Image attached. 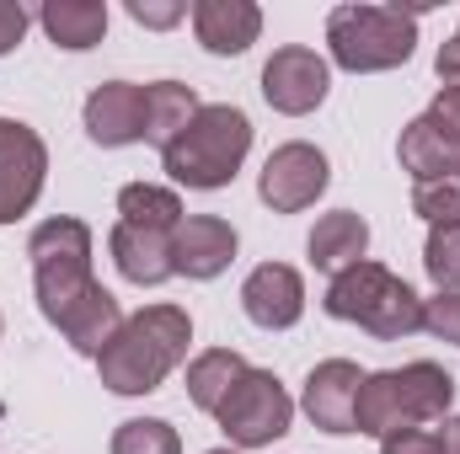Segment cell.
<instances>
[{
	"label": "cell",
	"instance_id": "obj_1",
	"mask_svg": "<svg viewBox=\"0 0 460 454\" xmlns=\"http://www.w3.org/2000/svg\"><path fill=\"white\" fill-rule=\"evenodd\" d=\"M188 342H193V316L182 305H145L123 316L118 337L97 358V374L113 396H150L188 358Z\"/></svg>",
	"mask_w": 460,
	"mask_h": 454
},
{
	"label": "cell",
	"instance_id": "obj_2",
	"mask_svg": "<svg viewBox=\"0 0 460 454\" xmlns=\"http://www.w3.org/2000/svg\"><path fill=\"white\" fill-rule=\"evenodd\" d=\"M450 406H456V374L445 363L418 358V363H402V369L364 374L358 401H353V433L391 439L402 428L439 423Z\"/></svg>",
	"mask_w": 460,
	"mask_h": 454
},
{
	"label": "cell",
	"instance_id": "obj_3",
	"mask_svg": "<svg viewBox=\"0 0 460 454\" xmlns=\"http://www.w3.org/2000/svg\"><path fill=\"white\" fill-rule=\"evenodd\" d=\"M246 150H252V118L241 113V108H230V102H209L161 150V166H166V177L177 188L220 193V188L235 182Z\"/></svg>",
	"mask_w": 460,
	"mask_h": 454
},
{
	"label": "cell",
	"instance_id": "obj_4",
	"mask_svg": "<svg viewBox=\"0 0 460 454\" xmlns=\"http://www.w3.org/2000/svg\"><path fill=\"white\" fill-rule=\"evenodd\" d=\"M322 305H327L332 321H353V327H364L369 337H380V342H402L412 332H423V300L407 289V278H396L391 267H380L369 257L343 267L327 284Z\"/></svg>",
	"mask_w": 460,
	"mask_h": 454
},
{
	"label": "cell",
	"instance_id": "obj_5",
	"mask_svg": "<svg viewBox=\"0 0 460 454\" xmlns=\"http://www.w3.org/2000/svg\"><path fill=\"white\" fill-rule=\"evenodd\" d=\"M327 48H332V65H343L348 75L396 70L418 48V11H402V5H338L327 16Z\"/></svg>",
	"mask_w": 460,
	"mask_h": 454
},
{
	"label": "cell",
	"instance_id": "obj_6",
	"mask_svg": "<svg viewBox=\"0 0 460 454\" xmlns=\"http://www.w3.org/2000/svg\"><path fill=\"white\" fill-rule=\"evenodd\" d=\"M27 257H32L38 310H43L49 327H59L65 310L97 289V278H92V230L81 225V220H70V214L43 220L27 235Z\"/></svg>",
	"mask_w": 460,
	"mask_h": 454
},
{
	"label": "cell",
	"instance_id": "obj_7",
	"mask_svg": "<svg viewBox=\"0 0 460 454\" xmlns=\"http://www.w3.org/2000/svg\"><path fill=\"white\" fill-rule=\"evenodd\" d=\"M215 423L226 428L230 444H241V450H268L273 439L289 433L295 401H289V390L279 385L273 369H246V374L230 385V396L220 401Z\"/></svg>",
	"mask_w": 460,
	"mask_h": 454
},
{
	"label": "cell",
	"instance_id": "obj_8",
	"mask_svg": "<svg viewBox=\"0 0 460 454\" xmlns=\"http://www.w3.org/2000/svg\"><path fill=\"white\" fill-rule=\"evenodd\" d=\"M327 182H332L327 155H322L316 144H305V139H289V144H279V150L262 161L257 198H262L273 214H300V209H311V204L327 193Z\"/></svg>",
	"mask_w": 460,
	"mask_h": 454
},
{
	"label": "cell",
	"instance_id": "obj_9",
	"mask_svg": "<svg viewBox=\"0 0 460 454\" xmlns=\"http://www.w3.org/2000/svg\"><path fill=\"white\" fill-rule=\"evenodd\" d=\"M49 182V144L32 123L0 118V225L22 220Z\"/></svg>",
	"mask_w": 460,
	"mask_h": 454
},
{
	"label": "cell",
	"instance_id": "obj_10",
	"mask_svg": "<svg viewBox=\"0 0 460 454\" xmlns=\"http://www.w3.org/2000/svg\"><path fill=\"white\" fill-rule=\"evenodd\" d=\"M327 92H332V70H327V59H322L316 48H305V43H289V48H279V54L262 65V97H268L273 113L305 118L327 102Z\"/></svg>",
	"mask_w": 460,
	"mask_h": 454
},
{
	"label": "cell",
	"instance_id": "obj_11",
	"mask_svg": "<svg viewBox=\"0 0 460 454\" xmlns=\"http://www.w3.org/2000/svg\"><path fill=\"white\" fill-rule=\"evenodd\" d=\"M241 310L262 332H289L305 316V278L289 262H262L241 284Z\"/></svg>",
	"mask_w": 460,
	"mask_h": 454
},
{
	"label": "cell",
	"instance_id": "obj_12",
	"mask_svg": "<svg viewBox=\"0 0 460 454\" xmlns=\"http://www.w3.org/2000/svg\"><path fill=\"white\" fill-rule=\"evenodd\" d=\"M235 225L220 214H188L182 225L172 230V273L177 278H193V284H209L220 278L230 262H235Z\"/></svg>",
	"mask_w": 460,
	"mask_h": 454
},
{
	"label": "cell",
	"instance_id": "obj_13",
	"mask_svg": "<svg viewBox=\"0 0 460 454\" xmlns=\"http://www.w3.org/2000/svg\"><path fill=\"white\" fill-rule=\"evenodd\" d=\"M358 385H364V374H358L353 358H327V363H316V369L305 374L300 406H305V417H311L322 433H338V439H343V433H353Z\"/></svg>",
	"mask_w": 460,
	"mask_h": 454
},
{
	"label": "cell",
	"instance_id": "obj_14",
	"mask_svg": "<svg viewBox=\"0 0 460 454\" xmlns=\"http://www.w3.org/2000/svg\"><path fill=\"white\" fill-rule=\"evenodd\" d=\"M86 134L102 150L145 144V86H134V81H102L86 97Z\"/></svg>",
	"mask_w": 460,
	"mask_h": 454
},
{
	"label": "cell",
	"instance_id": "obj_15",
	"mask_svg": "<svg viewBox=\"0 0 460 454\" xmlns=\"http://www.w3.org/2000/svg\"><path fill=\"white\" fill-rule=\"evenodd\" d=\"M193 32H199V43L209 48V54H246L252 43H257V32H262V11L252 5V0H199L193 5Z\"/></svg>",
	"mask_w": 460,
	"mask_h": 454
},
{
	"label": "cell",
	"instance_id": "obj_16",
	"mask_svg": "<svg viewBox=\"0 0 460 454\" xmlns=\"http://www.w3.org/2000/svg\"><path fill=\"white\" fill-rule=\"evenodd\" d=\"M108 251H113L118 273L128 284H139V289H155V284L177 278L172 273V235H161V230H139L118 220L113 235H108Z\"/></svg>",
	"mask_w": 460,
	"mask_h": 454
},
{
	"label": "cell",
	"instance_id": "obj_17",
	"mask_svg": "<svg viewBox=\"0 0 460 454\" xmlns=\"http://www.w3.org/2000/svg\"><path fill=\"white\" fill-rule=\"evenodd\" d=\"M305 251H311V267H316V273H332V278H338L343 267L364 262V251H369V225H364L353 209H332V214L316 220Z\"/></svg>",
	"mask_w": 460,
	"mask_h": 454
},
{
	"label": "cell",
	"instance_id": "obj_18",
	"mask_svg": "<svg viewBox=\"0 0 460 454\" xmlns=\"http://www.w3.org/2000/svg\"><path fill=\"white\" fill-rule=\"evenodd\" d=\"M118 327H123V310H118V300L102 284H97L86 300H75V305L65 310V321H59L65 342H70L75 353H86V358H102V347L118 337Z\"/></svg>",
	"mask_w": 460,
	"mask_h": 454
},
{
	"label": "cell",
	"instance_id": "obj_19",
	"mask_svg": "<svg viewBox=\"0 0 460 454\" xmlns=\"http://www.w3.org/2000/svg\"><path fill=\"white\" fill-rule=\"evenodd\" d=\"M38 22L70 54H86V48H97L108 38V5L102 0H49L38 11Z\"/></svg>",
	"mask_w": 460,
	"mask_h": 454
},
{
	"label": "cell",
	"instance_id": "obj_20",
	"mask_svg": "<svg viewBox=\"0 0 460 454\" xmlns=\"http://www.w3.org/2000/svg\"><path fill=\"white\" fill-rule=\"evenodd\" d=\"M396 155H402V171H412V182H434V177H445V171L460 166V144L445 128H434L429 118H412L402 128Z\"/></svg>",
	"mask_w": 460,
	"mask_h": 454
},
{
	"label": "cell",
	"instance_id": "obj_21",
	"mask_svg": "<svg viewBox=\"0 0 460 454\" xmlns=\"http://www.w3.org/2000/svg\"><path fill=\"white\" fill-rule=\"evenodd\" d=\"M199 108H204L199 92L182 86V81H155V86H145V139L166 150V144L193 123Z\"/></svg>",
	"mask_w": 460,
	"mask_h": 454
},
{
	"label": "cell",
	"instance_id": "obj_22",
	"mask_svg": "<svg viewBox=\"0 0 460 454\" xmlns=\"http://www.w3.org/2000/svg\"><path fill=\"white\" fill-rule=\"evenodd\" d=\"M252 363L235 353V347H209V353H199L193 363H188V396H193V406L199 412H220V401L230 396V385L246 374Z\"/></svg>",
	"mask_w": 460,
	"mask_h": 454
},
{
	"label": "cell",
	"instance_id": "obj_23",
	"mask_svg": "<svg viewBox=\"0 0 460 454\" xmlns=\"http://www.w3.org/2000/svg\"><path fill=\"white\" fill-rule=\"evenodd\" d=\"M118 220H123V225L172 235V230L182 225L188 214H182V198H177L172 188H155V182H128V188H118Z\"/></svg>",
	"mask_w": 460,
	"mask_h": 454
},
{
	"label": "cell",
	"instance_id": "obj_24",
	"mask_svg": "<svg viewBox=\"0 0 460 454\" xmlns=\"http://www.w3.org/2000/svg\"><path fill=\"white\" fill-rule=\"evenodd\" d=\"M423 273L434 278V294H460V225H429Z\"/></svg>",
	"mask_w": 460,
	"mask_h": 454
},
{
	"label": "cell",
	"instance_id": "obj_25",
	"mask_svg": "<svg viewBox=\"0 0 460 454\" xmlns=\"http://www.w3.org/2000/svg\"><path fill=\"white\" fill-rule=\"evenodd\" d=\"M113 454H182V439L161 417H128L113 433Z\"/></svg>",
	"mask_w": 460,
	"mask_h": 454
},
{
	"label": "cell",
	"instance_id": "obj_26",
	"mask_svg": "<svg viewBox=\"0 0 460 454\" xmlns=\"http://www.w3.org/2000/svg\"><path fill=\"white\" fill-rule=\"evenodd\" d=\"M412 214H423L429 225H460V166L412 188Z\"/></svg>",
	"mask_w": 460,
	"mask_h": 454
},
{
	"label": "cell",
	"instance_id": "obj_27",
	"mask_svg": "<svg viewBox=\"0 0 460 454\" xmlns=\"http://www.w3.org/2000/svg\"><path fill=\"white\" fill-rule=\"evenodd\" d=\"M423 332H434L439 342L460 347V294H434L423 300Z\"/></svg>",
	"mask_w": 460,
	"mask_h": 454
},
{
	"label": "cell",
	"instance_id": "obj_28",
	"mask_svg": "<svg viewBox=\"0 0 460 454\" xmlns=\"http://www.w3.org/2000/svg\"><path fill=\"white\" fill-rule=\"evenodd\" d=\"M128 16H134L139 27L166 32V27H177V22H182V5H177V0H128Z\"/></svg>",
	"mask_w": 460,
	"mask_h": 454
},
{
	"label": "cell",
	"instance_id": "obj_29",
	"mask_svg": "<svg viewBox=\"0 0 460 454\" xmlns=\"http://www.w3.org/2000/svg\"><path fill=\"white\" fill-rule=\"evenodd\" d=\"M380 454H445V450H439V433H429V428H402V433L380 439Z\"/></svg>",
	"mask_w": 460,
	"mask_h": 454
},
{
	"label": "cell",
	"instance_id": "obj_30",
	"mask_svg": "<svg viewBox=\"0 0 460 454\" xmlns=\"http://www.w3.org/2000/svg\"><path fill=\"white\" fill-rule=\"evenodd\" d=\"M423 118H429L434 128H445V134L460 144V86H445V92L434 97V108H429Z\"/></svg>",
	"mask_w": 460,
	"mask_h": 454
},
{
	"label": "cell",
	"instance_id": "obj_31",
	"mask_svg": "<svg viewBox=\"0 0 460 454\" xmlns=\"http://www.w3.org/2000/svg\"><path fill=\"white\" fill-rule=\"evenodd\" d=\"M27 5H16V0H0V54H11L22 38H27Z\"/></svg>",
	"mask_w": 460,
	"mask_h": 454
},
{
	"label": "cell",
	"instance_id": "obj_32",
	"mask_svg": "<svg viewBox=\"0 0 460 454\" xmlns=\"http://www.w3.org/2000/svg\"><path fill=\"white\" fill-rule=\"evenodd\" d=\"M434 70H439V81H445V86H460V27L450 32V43H439Z\"/></svg>",
	"mask_w": 460,
	"mask_h": 454
},
{
	"label": "cell",
	"instance_id": "obj_33",
	"mask_svg": "<svg viewBox=\"0 0 460 454\" xmlns=\"http://www.w3.org/2000/svg\"><path fill=\"white\" fill-rule=\"evenodd\" d=\"M439 450H445V454H460V417H450V423H445V433H439Z\"/></svg>",
	"mask_w": 460,
	"mask_h": 454
},
{
	"label": "cell",
	"instance_id": "obj_34",
	"mask_svg": "<svg viewBox=\"0 0 460 454\" xmlns=\"http://www.w3.org/2000/svg\"><path fill=\"white\" fill-rule=\"evenodd\" d=\"M209 454H230V450H209Z\"/></svg>",
	"mask_w": 460,
	"mask_h": 454
},
{
	"label": "cell",
	"instance_id": "obj_35",
	"mask_svg": "<svg viewBox=\"0 0 460 454\" xmlns=\"http://www.w3.org/2000/svg\"><path fill=\"white\" fill-rule=\"evenodd\" d=\"M0 332H5V316H0Z\"/></svg>",
	"mask_w": 460,
	"mask_h": 454
}]
</instances>
